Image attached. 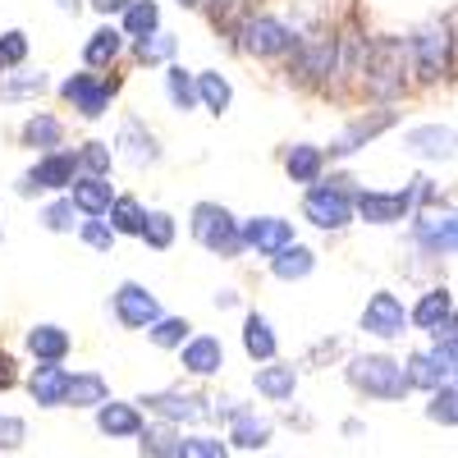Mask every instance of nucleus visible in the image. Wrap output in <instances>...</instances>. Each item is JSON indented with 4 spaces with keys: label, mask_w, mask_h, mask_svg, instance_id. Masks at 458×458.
I'll return each mask as SVG.
<instances>
[{
    "label": "nucleus",
    "mask_w": 458,
    "mask_h": 458,
    "mask_svg": "<svg viewBox=\"0 0 458 458\" xmlns=\"http://www.w3.org/2000/svg\"><path fill=\"white\" fill-rule=\"evenodd\" d=\"M403 69H408V47L399 37H380V42L367 47V92L380 97V101H394L403 92Z\"/></svg>",
    "instance_id": "1"
},
{
    "label": "nucleus",
    "mask_w": 458,
    "mask_h": 458,
    "mask_svg": "<svg viewBox=\"0 0 458 458\" xmlns=\"http://www.w3.org/2000/svg\"><path fill=\"white\" fill-rule=\"evenodd\" d=\"M349 386L371 394V399H403L412 390L403 376V362H394L386 353H358L349 362Z\"/></svg>",
    "instance_id": "2"
},
{
    "label": "nucleus",
    "mask_w": 458,
    "mask_h": 458,
    "mask_svg": "<svg viewBox=\"0 0 458 458\" xmlns=\"http://www.w3.org/2000/svg\"><path fill=\"white\" fill-rule=\"evenodd\" d=\"M353 179H330V183H312L302 198V216L317 229H344L353 220Z\"/></svg>",
    "instance_id": "3"
},
{
    "label": "nucleus",
    "mask_w": 458,
    "mask_h": 458,
    "mask_svg": "<svg viewBox=\"0 0 458 458\" xmlns=\"http://www.w3.org/2000/svg\"><path fill=\"white\" fill-rule=\"evenodd\" d=\"M193 239L216 252V257H239L243 252V239H239V220L229 216L220 202H198L193 207Z\"/></svg>",
    "instance_id": "4"
},
{
    "label": "nucleus",
    "mask_w": 458,
    "mask_h": 458,
    "mask_svg": "<svg viewBox=\"0 0 458 458\" xmlns=\"http://www.w3.org/2000/svg\"><path fill=\"white\" fill-rule=\"evenodd\" d=\"M408 60L417 69V79L422 83H436L440 73L449 69V23L445 28H422L408 42Z\"/></svg>",
    "instance_id": "5"
},
{
    "label": "nucleus",
    "mask_w": 458,
    "mask_h": 458,
    "mask_svg": "<svg viewBox=\"0 0 458 458\" xmlns=\"http://www.w3.org/2000/svg\"><path fill=\"white\" fill-rule=\"evenodd\" d=\"M293 47H298V37H293L280 19H271V14H261V19H248V23H243V51L257 55V60L284 55V51H293Z\"/></svg>",
    "instance_id": "6"
},
{
    "label": "nucleus",
    "mask_w": 458,
    "mask_h": 458,
    "mask_svg": "<svg viewBox=\"0 0 458 458\" xmlns=\"http://www.w3.org/2000/svg\"><path fill=\"white\" fill-rule=\"evenodd\" d=\"M362 330L376 335V339H403L408 335V312H403V302L394 293H371L367 298V308H362Z\"/></svg>",
    "instance_id": "7"
},
{
    "label": "nucleus",
    "mask_w": 458,
    "mask_h": 458,
    "mask_svg": "<svg viewBox=\"0 0 458 458\" xmlns=\"http://www.w3.org/2000/svg\"><path fill=\"white\" fill-rule=\"evenodd\" d=\"M114 317H120V326H129V330H151L161 321V302H157L151 289L129 280V284L114 289Z\"/></svg>",
    "instance_id": "8"
},
{
    "label": "nucleus",
    "mask_w": 458,
    "mask_h": 458,
    "mask_svg": "<svg viewBox=\"0 0 458 458\" xmlns=\"http://www.w3.org/2000/svg\"><path fill=\"white\" fill-rule=\"evenodd\" d=\"M239 239H243V248H252L257 257H276V252H284L289 243H298V239H293V225L280 220V216L243 220V225H239Z\"/></svg>",
    "instance_id": "9"
},
{
    "label": "nucleus",
    "mask_w": 458,
    "mask_h": 458,
    "mask_svg": "<svg viewBox=\"0 0 458 458\" xmlns=\"http://www.w3.org/2000/svg\"><path fill=\"white\" fill-rule=\"evenodd\" d=\"M73 179H79V161H73V151H47V157L23 174L19 188H23V193H37V188L60 193V188H69Z\"/></svg>",
    "instance_id": "10"
},
{
    "label": "nucleus",
    "mask_w": 458,
    "mask_h": 458,
    "mask_svg": "<svg viewBox=\"0 0 458 458\" xmlns=\"http://www.w3.org/2000/svg\"><path fill=\"white\" fill-rule=\"evenodd\" d=\"M412 239H417V248L422 252H431V257H449L454 248H458V220L449 216V211H422L412 220Z\"/></svg>",
    "instance_id": "11"
},
{
    "label": "nucleus",
    "mask_w": 458,
    "mask_h": 458,
    "mask_svg": "<svg viewBox=\"0 0 458 458\" xmlns=\"http://www.w3.org/2000/svg\"><path fill=\"white\" fill-rule=\"evenodd\" d=\"M64 101H73V110L83 114V120H101L110 97H114V83H101L92 79V73H73V79H64Z\"/></svg>",
    "instance_id": "12"
},
{
    "label": "nucleus",
    "mask_w": 458,
    "mask_h": 458,
    "mask_svg": "<svg viewBox=\"0 0 458 458\" xmlns=\"http://www.w3.org/2000/svg\"><path fill=\"white\" fill-rule=\"evenodd\" d=\"M412 207H417L412 202V188H403V193H358L353 198V211L367 225H399Z\"/></svg>",
    "instance_id": "13"
},
{
    "label": "nucleus",
    "mask_w": 458,
    "mask_h": 458,
    "mask_svg": "<svg viewBox=\"0 0 458 458\" xmlns=\"http://www.w3.org/2000/svg\"><path fill=\"white\" fill-rule=\"evenodd\" d=\"M386 129H394V110H376V114H358V120L344 129L335 142H330V157H353L358 147H367L371 138H380Z\"/></svg>",
    "instance_id": "14"
},
{
    "label": "nucleus",
    "mask_w": 458,
    "mask_h": 458,
    "mask_svg": "<svg viewBox=\"0 0 458 458\" xmlns=\"http://www.w3.org/2000/svg\"><path fill=\"white\" fill-rule=\"evenodd\" d=\"M114 147H120V157L129 161V165H157L161 161V147H157V133H151L142 120H133V114H129V120L120 124V142H114Z\"/></svg>",
    "instance_id": "15"
},
{
    "label": "nucleus",
    "mask_w": 458,
    "mask_h": 458,
    "mask_svg": "<svg viewBox=\"0 0 458 458\" xmlns=\"http://www.w3.org/2000/svg\"><path fill=\"white\" fill-rule=\"evenodd\" d=\"M403 147L422 161H449L454 157V129L449 124H417L403 133Z\"/></svg>",
    "instance_id": "16"
},
{
    "label": "nucleus",
    "mask_w": 458,
    "mask_h": 458,
    "mask_svg": "<svg viewBox=\"0 0 458 458\" xmlns=\"http://www.w3.org/2000/svg\"><path fill=\"white\" fill-rule=\"evenodd\" d=\"M138 403H147L161 422H198L202 417V399L198 394H183V390H161V394H142Z\"/></svg>",
    "instance_id": "17"
},
{
    "label": "nucleus",
    "mask_w": 458,
    "mask_h": 458,
    "mask_svg": "<svg viewBox=\"0 0 458 458\" xmlns=\"http://www.w3.org/2000/svg\"><path fill=\"white\" fill-rule=\"evenodd\" d=\"M179 353H183V371H193V376H216L225 367V344L216 335H193Z\"/></svg>",
    "instance_id": "18"
},
{
    "label": "nucleus",
    "mask_w": 458,
    "mask_h": 458,
    "mask_svg": "<svg viewBox=\"0 0 458 458\" xmlns=\"http://www.w3.org/2000/svg\"><path fill=\"white\" fill-rule=\"evenodd\" d=\"M69 188H73V193H69L73 211L88 216V220H101V216L110 211V202H114V193H110V183H106V179H88V174H79Z\"/></svg>",
    "instance_id": "19"
},
{
    "label": "nucleus",
    "mask_w": 458,
    "mask_h": 458,
    "mask_svg": "<svg viewBox=\"0 0 458 458\" xmlns=\"http://www.w3.org/2000/svg\"><path fill=\"white\" fill-rule=\"evenodd\" d=\"M293 55L302 79H326V73H335V37H308L293 47Z\"/></svg>",
    "instance_id": "20"
},
{
    "label": "nucleus",
    "mask_w": 458,
    "mask_h": 458,
    "mask_svg": "<svg viewBox=\"0 0 458 458\" xmlns=\"http://www.w3.org/2000/svg\"><path fill=\"white\" fill-rule=\"evenodd\" d=\"M97 427L110 436V440H129V436H142V412L133 403H101L97 408Z\"/></svg>",
    "instance_id": "21"
},
{
    "label": "nucleus",
    "mask_w": 458,
    "mask_h": 458,
    "mask_svg": "<svg viewBox=\"0 0 458 458\" xmlns=\"http://www.w3.org/2000/svg\"><path fill=\"white\" fill-rule=\"evenodd\" d=\"M64 386H69V371L60 362H42L28 380V394L42 403V408H60L64 403Z\"/></svg>",
    "instance_id": "22"
},
{
    "label": "nucleus",
    "mask_w": 458,
    "mask_h": 458,
    "mask_svg": "<svg viewBox=\"0 0 458 458\" xmlns=\"http://www.w3.org/2000/svg\"><path fill=\"white\" fill-rule=\"evenodd\" d=\"M412 326H422V330H440L445 321H454V293L449 289H427L422 298H417V308L408 312Z\"/></svg>",
    "instance_id": "23"
},
{
    "label": "nucleus",
    "mask_w": 458,
    "mask_h": 458,
    "mask_svg": "<svg viewBox=\"0 0 458 458\" xmlns=\"http://www.w3.org/2000/svg\"><path fill=\"white\" fill-rule=\"evenodd\" d=\"M106 399H110L106 376H97V371L69 376V386H64V403H69V408H101Z\"/></svg>",
    "instance_id": "24"
},
{
    "label": "nucleus",
    "mask_w": 458,
    "mask_h": 458,
    "mask_svg": "<svg viewBox=\"0 0 458 458\" xmlns=\"http://www.w3.org/2000/svg\"><path fill=\"white\" fill-rule=\"evenodd\" d=\"M252 386H257V394H266L271 403H284V399H293V390H298V371L284 367V362H271V367H261V371L252 376Z\"/></svg>",
    "instance_id": "25"
},
{
    "label": "nucleus",
    "mask_w": 458,
    "mask_h": 458,
    "mask_svg": "<svg viewBox=\"0 0 458 458\" xmlns=\"http://www.w3.org/2000/svg\"><path fill=\"white\" fill-rule=\"evenodd\" d=\"M229 417H234V431H229V440H234L239 449H266V445H271V422H266V417H257L252 408H234Z\"/></svg>",
    "instance_id": "26"
},
{
    "label": "nucleus",
    "mask_w": 458,
    "mask_h": 458,
    "mask_svg": "<svg viewBox=\"0 0 458 458\" xmlns=\"http://www.w3.org/2000/svg\"><path fill=\"white\" fill-rule=\"evenodd\" d=\"M28 353H32L37 362H64V353H69V330H60V326H32V330H28Z\"/></svg>",
    "instance_id": "27"
},
{
    "label": "nucleus",
    "mask_w": 458,
    "mask_h": 458,
    "mask_svg": "<svg viewBox=\"0 0 458 458\" xmlns=\"http://www.w3.org/2000/svg\"><path fill=\"white\" fill-rule=\"evenodd\" d=\"M312 266H317V252H312V248L289 243L284 252H276V257H271V276L293 284V280H308V276H312Z\"/></svg>",
    "instance_id": "28"
},
{
    "label": "nucleus",
    "mask_w": 458,
    "mask_h": 458,
    "mask_svg": "<svg viewBox=\"0 0 458 458\" xmlns=\"http://www.w3.org/2000/svg\"><path fill=\"white\" fill-rule=\"evenodd\" d=\"M321 165H326V151L312 147V142L289 147V157H284V170H289L293 183H317L321 179Z\"/></svg>",
    "instance_id": "29"
},
{
    "label": "nucleus",
    "mask_w": 458,
    "mask_h": 458,
    "mask_svg": "<svg viewBox=\"0 0 458 458\" xmlns=\"http://www.w3.org/2000/svg\"><path fill=\"white\" fill-rule=\"evenodd\" d=\"M243 349H248V358H257V362H271L276 349H280V339H276L271 321H266L261 312H252V317L243 321Z\"/></svg>",
    "instance_id": "30"
},
{
    "label": "nucleus",
    "mask_w": 458,
    "mask_h": 458,
    "mask_svg": "<svg viewBox=\"0 0 458 458\" xmlns=\"http://www.w3.org/2000/svg\"><path fill=\"white\" fill-rule=\"evenodd\" d=\"M193 88H198V101H202L211 114H225L229 101H234V88H229V79H225V73H216V69L193 73Z\"/></svg>",
    "instance_id": "31"
},
{
    "label": "nucleus",
    "mask_w": 458,
    "mask_h": 458,
    "mask_svg": "<svg viewBox=\"0 0 458 458\" xmlns=\"http://www.w3.org/2000/svg\"><path fill=\"white\" fill-rule=\"evenodd\" d=\"M106 216H110L106 225H110V234H114V239H120V234H138L142 220H147V211H142L138 198H114Z\"/></svg>",
    "instance_id": "32"
},
{
    "label": "nucleus",
    "mask_w": 458,
    "mask_h": 458,
    "mask_svg": "<svg viewBox=\"0 0 458 458\" xmlns=\"http://www.w3.org/2000/svg\"><path fill=\"white\" fill-rule=\"evenodd\" d=\"M120 51H124V32H114V28H97V32L88 37V47H83V60H88L92 69H101V64H110Z\"/></svg>",
    "instance_id": "33"
},
{
    "label": "nucleus",
    "mask_w": 458,
    "mask_h": 458,
    "mask_svg": "<svg viewBox=\"0 0 458 458\" xmlns=\"http://www.w3.org/2000/svg\"><path fill=\"white\" fill-rule=\"evenodd\" d=\"M124 32L133 37H151V32H161V5L157 0H133V5L124 10Z\"/></svg>",
    "instance_id": "34"
},
{
    "label": "nucleus",
    "mask_w": 458,
    "mask_h": 458,
    "mask_svg": "<svg viewBox=\"0 0 458 458\" xmlns=\"http://www.w3.org/2000/svg\"><path fill=\"white\" fill-rule=\"evenodd\" d=\"M60 138H64V129H60V120H55V114H32V120L23 124V142H28V147H47V151H60Z\"/></svg>",
    "instance_id": "35"
},
{
    "label": "nucleus",
    "mask_w": 458,
    "mask_h": 458,
    "mask_svg": "<svg viewBox=\"0 0 458 458\" xmlns=\"http://www.w3.org/2000/svg\"><path fill=\"white\" fill-rule=\"evenodd\" d=\"M138 239H142L147 248L165 252V248L174 243V216H170V211H147V220H142V229H138Z\"/></svg>",
    "instance_id": "36"
},
{
    "label": "nucleus",
    "mask_w": 458,
    "mask_h": 458,
    "mask_svg": "<svg viewBox=\"0 0 458 458\" xmlns=\"http://www.w3.org/2000/svg\"><path fill=\"white\" fill-rule=\"evenodd\" d=\"M73 161H79V170H83L88 179H106L114 151H110V142H83L79 151H73Z\"/></svg>",
    "instance_id": "37"
},
{
    "label": "nucleus",
    "mask_w": 458,
    "mask_h": 458,
    "mask_svg": "<svg viewBox=\"0 0 458 458\" xmlns=\"http://www.w3.org/2000/svg\"><path fill=\"white\" fill-rule=\"evenodd\" d=\"M151 344H161V349H183L188 339H193V326H188L183 317H161L157 326L147 330Z\"/></svg>",
    "instance_id": "38"
},
{
    "label": "nucleus",
    "mask_w": 458,
    "mask_h": 458,
    "mask_svg": "<svg viewBox=\"0 0 458 458\" xmlns=\"http://www.w3.org/2000/svg\"><path fill=\"white\" fill-rule=\"evenodd\" d=\"M165 92H170V106H174V110H193V106H198L193 73H188L183 64H174V69L165 73Z\"/></svg>",
    "instance_id": "39"
},
{
    "label": "nucleus",
    "mask_w": 458,
    "mask_h": 458,
    "mask_svg": "<svg viewBox=\"0 0 458 458\" xmlns=\"http://www.w3.org/2000/svg\"><path fill=\"white\" fill-rule=\"evenodd\" d=\"M42 92H47V73H10V79H0V101H23Z\"/></svg>",
    "instance_id": "40"
},
{
    "label": "nucleus",
    "mask_w": 458,
    "mask_h": 458,
    "mask_svg": "<svg viewBox=\"0 0 458 458\" xmlns=\"http://www.w3.org/2000/svg\"><path fill=\"white\" fill-rule=\"evenodd\" d=\"M133 51H138V60H142V64H161V60H170V55H174V37H170V32L138 37Z\"/></svg>",
    "instance_id": "41"
},
{
    "label": "nucleus",
    "mask_w": 458,
    "mask_h": 458,
    "mask_svg": "<svg viewBox=\"0 0 458 458\" xmlns=\"http://www.w3.org/2000/svg\"><path fill=\"white\" fill-rule=\"evenodd\" d=\"M28 60V32L10 28V32H0V73L5 69H19Z\"/></svg>",
    "instance_id": "42"
},
{
    "label": "nucleus",
    "mask_w": 458,
    "mask_h": 458,
    "mask_svg": "<svg viewBox=\"0 0 458 458\" xmlns=\"http://www.w3.org/2000/svg\"><path fill=\"white\" fill-rule=\"evenodd\" d=\"M458 394H454V386H440V390H431V403H427V417L431 422H440V427H454L458 422Z\"/></svg>",
    "instance_id": "43"
},
{
    "label": "nucleus",
    "mask_w": 458,
    "mask_h": 458,
    "mask_svg": "<svg viewBox=\"0 0 458 458\" xmlns=\"http://www.w3.org/2000/svg\"><path fill=\"white\" fill-rule=\"evenodd\" d=\"M174 458H229V454H225V445L211 440V436H188V440L174 445Z\"/></svg>",
    "instance_id": "44"
},
{
    "label": "nucleus",
    "mask_w": 458,
    "mask_h": 458,
    "mask_svg": "<svg viewBox=\"0 0 458 458\" xmlns=\"http://www.w3.org/2000/svg\"><path fill=\"white\" fill-rule=\"evenodd\" d=\"M73 216H79V211H73V202L60 198V202H51V207L42 211V225L51 229V234H73V225H79Z\"/></svg>",
    "instance_id": "45"
},
{
    "label": "nucleus",
    "mask_w": 458,
    "mask_h": 458,
    "mask_svg": "<svg viewBox=\"0 0 458 458\" xmlns=\"http://www.w3.org/2000/svg\"><path fill=\"white\" fill-rule=\"evenodd\" d=\"M147 440H142V454L147 458H174V445H179V436H174V427H157V431H142Z\"/></svg>",
    "instance_id": "46"
},
{
    "label": "nucleus",
    "mask_w": 458,
    "mask_h": 458,
    "mask_svg": "<svg viewBox=\"0 0 458 458\" xmlns=\"http://www.w3.org/2000/svg\"><path fill=\"white\" fill-rule=\"evenodd\" d=\"M79 239H83L88 248H97V252H110V248H114V234H110L106 220H83V225H79Z\"/></svg>",
    "instance_id": "47"
},
{
    "label": "nucleus",
    "mask_w": 458,
    "mask_h": 458,
    "mask_svg": "<svg viewBox=\"0 0 458 458\" xmlns=\"http://www.w3.org/2000/svg\"><path fill=\"white\" fill-rule=\"evenodd\" d=\"M28 440V427H23V417H10V412H0V449H19Z\"/></svg>",
    "instance_id": "48"
},
{
    "label": "nucleus",
    "mask_w": 458,
    "mask_h": 458,
    "mask_svg": "<svg viewBox=\"0 0 458 458\" xmlns=\"http://www.w3.org/2000/svg\"><path fill=\"white\" fill-rule=\"evenodd\" d=\"M427 358H431V362H436V367H440V371H445L449 380H454V335H445V339H436V349H431Z\"/></svg>",
    "instance_id": "49"
},
{
    "label": "nucleus",
    "mask_w": 458,
    "mask_h": 458,
    "mask_svg": "<svg viewBox=\"0 0 458 458\" xmlns=\"http://www.w3.org/2000/svg\"><path fill=\"white\" fill-rule=\"evenodd\" d=\"M14 380H19V371H14V358H10L5 349H0V390H10Z\"/></svg>",
    "instance_id": "50"
},
{
    "label": "nucleus",
    "mask_w": 458,
    "mask_h": 458,
    "mask_svg": "<svg viewBox=\"0 0 458 458\" xmlns=\"http://www.w3.org/2000/svg\"><path fill=\"white\" fill-rule=\"evenodd\" d=\"M133 5V0H92V10H101V14H124Z\"/></svg>",
    "instance_id": "51"
},
{
    "label": "nucleus",
    "mask_w": 458,
    "mask_h": 458,
    "mask_svg": "<svg viewBox=\"0 0 458 458\" xmlns=\"http://www.w3.org/2000/svg\"><path fill=\"white\" fill-rule=\"evenodd\" d=\"M216 302H220V308H234L239 293H234V289H225V293H216Z\"/></svg>",
    "instance_id": "52"
},
{
    "label": "nucleus",
    "mask_w": 458,
    "mask_h": 458,
    "mask_svg": "<svg viewBox=\"0 0 458 458\" xmlns=\"http://www.w3.org/2000/svg\"><path fill=\"white\" fill-rule=\"evenodd\" d=\"M55 5H60L64 14H79V5H83V0H55Z\"/></svg>",
    "instance_id": "53"
},
{
    "label": "nucleus",
    "mask_w": 458,
    "mask_h": 458,
    "mask_svg": "<svg viewBox=\"0 0 458 458\" xmlns=\"http://www.w3.org/2000/svg\"><path fill=\"white\" fill-rule=\"evenodd\" d=\"M183 5H198V0H183Z\"/></svg>",
    "instance_id": "54"
}]
</instances>
